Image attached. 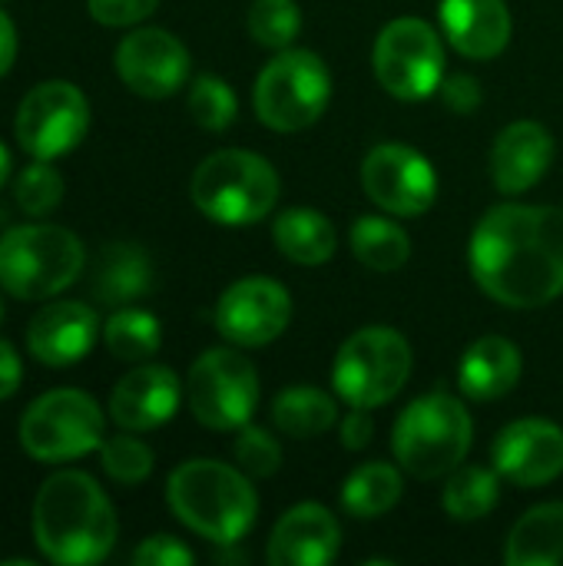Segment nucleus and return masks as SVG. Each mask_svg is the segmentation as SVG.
Masks as SVG:
<instances>
[{
	"instance_id": "obj_35",
	"label": "nucleus",
	"mask_w": 563,
	"mask_h": 566,
	"mask_svg": "<svg viewBox=\"0 0 563 566\" xmlns=\"http://www.w3.org/2000/svg\"><path fill=\"white\" fill-rule=\"evenodd\" d=\"M232 451H236L239 468L249 478H272L282 468V448L262 428H252V424L239 428V438H236V448Z\"/></svg>"
},
{
	"instance_id": "obj_33",
	"label": "nucleus",
	"mask_w": 563,
	"mask_h": 566,
	"mask_svg": "<svg viewBox=\"0 0 563 566\" xmlns=\"http://www.w3.org/2000/svg\"><path fill=\"white\" fill-rule=\"evenodd\" d=\"M236 109H239V103H236V93L226 80L199 76L189 86V113L202 129H212V133L229 129L236 123Z\"/></svg>"
},
{
	"instance_id": "obj_32",
	"label": "nucleus",
	"mask_w": 563,
	"mask_h": 566,
	"mask_svg": "<svg viewBox=\"0 0 563 566\" xmlns=\"http://www.w3.org/2000/svg\"><path fill=\"white\" fill-rule=\"evenodd\" d=\"M13 196H17V206L27 216L43 219L63 199V176L50 166V159H37L27 169H20L17 186H13Z\"/></svg>"
},
{
	"instance_id": "obj_20",
	"label": "nucleus",
	"mask_w": 563,
	"mask_h": 566,
	"mask_svg": "<svg viewBox=\"0 0 563 566\" xmlns=\"http://www.w3.org/2000/svg\"><path fill=\"white\" fill-rule=\"evenodd\" d=\"M551 163H554V136L534 119H521L501 129L494 153H491L494 182L508 196H518L538 186L544 172L551 169Z\"/></svg>"
},
{
	"instance_id": "obj_17",
	"label": "nucleus",
	"mask_w": 563,
	"mask_h": 566,
	"mask_svg": "<svg viewBox=\"0 0 563 566\" xmlns=\"http://www.w3.org/2000/svg\"><path fill=\"white\" fill-rule=\"evenodd\" d=\"M100 318L86 302H50L27 325V348L40 365L66 368L90 355Z\"/></svg>"
},
{
	"instance_id": "obj_43",
	"label": "nucleus",
	"mask_w": 563,
	"mask_h": 566,
	"mask_svg": "<svg viewBox=\"0 0 563 566\" xmlns=\"http://www.w3.org/2000/svg\"><path fill=\"white\" fill-rule=\"evenodd\" d=\"M0 322H3V298H0Z\"/></svg>"
},
{
	"instance_id": "obj_39",
	"label": "nucleus",
	"mask_w": 563,
	"mask_h": 566,
	"mask_svg": "<svg viewBox=\"0 0 563 566\" xmlns=\"http://www.w3.org/2000/svg\"><path fill=\"white\" fill-rule=\"evenodd\" d=\"M372 434H375V421H372L368 408L348 411V418L342 421V444L348 451H362V448H368Z\"/></svg>"
},
{
	"instance_id": "obj_3",
	"label": "nucleus",
	"mask_w": 563,
	"mask_h": 566,
	"mask_svg": "<svg viewBox=\"0 0 563 566\" xmlns=\"http://www.w3.org/2000/svg\"><path fill=\"white\" fill-rule=\"evenodd\" d=\"M166 501L179 524L219 547H232L236 541H242L259 514V497L246 471L209 458L179 464L169 474Z\"/></svg>"
},
{
	"instance_id": "obj_26",
	"label": "nucleus",
	"mask_w": 563,
	"mask_h": 566,
	"mask_svg": "<svg viewBox=\"0 0 563 566\" xmlns=\"http://www.w3.org/2000/svg\"><path fill=\"white\" fill-rule=\"evenodd\" d=\"M402 501V474L395 464L372 461L352 471L342 484V507L358 521H375Z\"/></svg>"
},
{
	"instance_id": "obj_34",
	"label": "nucleus",
	"mask_w": 563,
	"mask_h": 566,
	"mask_svg": "<svg viewBox=\"0 0 563 566\" xmlns=\"http://www.w3.org/2000/svg\"><path fill=\"white\" fill-rule=\"evenodd\" d=\"M100 461H103V471L116 484H126V488L143 484L153 474V451L133 434H116V438L103 441Z\"/></svg>"
},
{
	"instance_id": "obj_13",
	"label": "nucleus",
	"mask_w": 563,
	"mask_h": 566,
	"mask_svg": "<svg viewBox=\"0 0 563 566\" xmlns=\"http://www.w3.org/2000/svg\"><path fill=\"white\" fill-rule=\"evenodd\" d=\"M362 186L375 206L392 216H421L438 196V176L428 156L405 143H382L362 163Z\"/></svg>"
},
{
	"instance_id": "obj_31",
	"label": "nucleus",
	"mask_w": 563,
	"mask_h": 566,
	"mask_svg": "<svg viewBox=\"0 0 563 566\" xmlns=\"http://www.w3.org/2000/svg\"><path fill=\"white\" fill-rule=\"evenodd\" d=\"M302 30V10L295 0H256L249 10V33L265 50H289Z\"/></svg>"
},
{
	"instance_id": "obj_10",
	"label": "nucleus",
	"mask_w": 563,
	"mask_h": 566,
	"mask_svg": "<svg viewBox=\"0 0 563 566\" xmlns=\"http://www.w3.org/2000/svg\"><path fill=\"white\" fill-rule=\"evenodd\" d=\"M189 408L212 431H239L259 408V375L252 361L229 348H209L189 371Z\"/></svg>"
},
{
	"instance_id": "obj_44",
	"label": "nucleus",
	"mask_w": 563,
	"mask_h": 566,
	"mask_svg": "<svg viewBox=\"0 0 563 566\" xmlns=\"http://www.w3.org/2000/svg\"><path fill=\"white\" fill-rule=\"evenodd\" d=\"M0 226H3V212H0Z\"/></svg>"
},
{
	"instance_id": "obj_1",
	"label": "nucleus",
	"mask_w": 563,
	"mask_h": 566,
	"mask_svg": "<svg viewBox=\"0 0 563 566\" xmlns=\"http://www.w3.org/2000/svg\"><path fill=\"white\" fill-rule=\"evenodd\" d=\"M475 282L508 308H541L563 292V209L498 206L471 235Z\"/></svg>"
},
{
	"instance_id": "obj_41",
	"label": "nucleus",
	"mask_w": 563,
	"mask_h": 566,
	"mask_svg": "<svg viewBox=\"0 0 563 566\" xmlns=\"http://www.w3.org/2000/svg\"><path fill=\"white\" fill-rule=\"evenodd\" d=\"M13 56H17V30L10 17L0 10V76L13 66Z\"/></svg>"
},
{
	"instance_id": "obj_9",
	"label": "nucleus",
	"mask_w": 563,
	"mask_h": 566,
	"mask_svg": "<svg viewBox=\"0 0 563 566\" xmlns=\"http://www.w3.org/2000/svg\"><path fill=\"white\" fill-rule=\"evenodd\" d=\"M20 444L40 464L76 461L103 444V411L76 388L46 391L23 411Z\"/></svg>"
},
{
	"instance_id": "obj_19",
	"label": "nucleus",
	"mask_w": 563,
	"mask_h": 566,
	"mask_svg": "<svg viewBox=\"0 0 563 566\" xmlns=\"http://www.w3.org/2000/svg\"><path fill=\"white\" fill-rule=\"evenodd\" d=\"M342 527L322 504H299L282 514L269 541L272 566H329L338 557Z\"/></svg>"
},
{
	"instance_id": "obj_18",
	"label": "nucleus",
	"mask_w": 563,
	"mask_h": 566,
	"mask_svg": "<svg viewBox=\"0 0 563 566\" xmlns=\"http://www.w3.org/2000/svg\"><path fill=\"white\" fill-rule=\"evenodd\" d=\"M183 398L179 378L163 365H139L119 378L110 395V418L123 431H153L166 424Z\"/></svg>"
},
{
	"instance_id": "obj_24",
	"label": "nucleus",
	"mask_w": 563,
	"mask_h": 566,
	"mask_svg": "<svg viewBox=\"0 0 563 566\" xmlns=\"http://www.w3.org/2000/svg\"><path fill=\"white\" fill-rule=\"evenodd\" d=\"M511 566H563V504H541L528 511L504 547Z\"/></svg>"
},
{
	"instance_id": "obj_14",
	"label": "nucleus",
	"mask_w": 563,
	"mask_h": 566,
	"mask_svg": "<svg viewBox=\"0 0 563 566\" xmlns=\"http://www.w3.org/2000/svg\"><path fill=\"white\" fill-rule=\"evenodd\" d=\"M292 318V298L285 285L252 275L229 285L216 305V328L239 348H259L275 342Z\"/></svg>"
},
{
	"instance_id": "obj_2",
	"label": "nucleus",
	"mask_w": 563,
	"mask_h": 566,
	"mask_svg": "<svg viewBox=\"0 0 563 566\" xmlns=\"http://www.w3.org/2000/svg\"><path fill=\"white\" fill-rule=\"evenodd\" d=\"M33 541L50 564H100L116 544V511L90 474L60 471L37 491Z\"/></svg>"
},
{
	"instance_id": "obj_6",
	"label": "nucleus",
	"mask_w": 563,
	"mask_h": 566,
	"mask_svg": "<svg viewBox=\"0 0 563 566\" xmlns=\"http://www.w3.org/2000/svg\"><path fill=\"white\" fill-rule=\"evenodd\" d=\"M471 438H475V424L468 408L451 395L435 391L411 401L402 411V418L395 421L392 451L408 474L421 481H435L461 468Z\"/></svg>"
},
{
	"instance_id": "obj_8",
	"label": "nucleus",
	"mask_w": 563,
	"mask_h": 566,
	"mask_svg": "<svg viewBox=\"0 0 563 566\" xmlns=\"http://www.w3.org/2000/svg\"><path fill=\"white\" fill-rule=\"evenodd\" d=\"M332 96V76L312 50H279V56L256 80V116L275 133L312 126Z\"/></svg>"
},
{
	"instance_id": "obj_21",
	"label": "nucleus",
	"mask_w": 563,
	"mask_h": 566,
	"mask_svg": "<svg viewBox=\"0 0 563 566\" xmlns=\"http://www.w3.org/2000/svg\"><path fill=\"white\" fill-rule=\"evenodd\" d=\"M448 43L471 60H491L511 43V10L504 0H441Z\"/></svg>"
},
{
	"instance_id": "obj_29",
	"label": "nucleus",
	"mask_w": 563,
	"mask_h": 566,
	"mask_svg": "<svg viewBox=\"0 0 563 566\" xmlns=\"http://www.w3.org/2000/svg\"><path fill=\"white\" fill-rule=\"evenodd\" d=\"M103 342L110 355L119 361H146L159 352L163 332H159L156 315L143 308H119L103 325Z\"/></svg>"
},
{
	"instance_id": "obj_23",
	"label": "nucleus",
	"mask_w": 563,
	"mask_h": 566,
	"mask_svg": "<svg viewBox=\"0 0 563 566\" xmlns=\"http://www.w3.org/2000/svg\"><path fill=\"white\" fill-rule=\"evenodd\" d=\"M153 285V265L149 255L133 242H110L103 245L93 272V295L106 308H119L126 302H136Z\"/></svg>"
},
{
	"instance_id": "obj_38",
	"label": "nucleus",
	"mask_w": 563,
	"mask_h": 566,
	"mask_svg": "<svg viewBox=\"0 0 563 566\" xmlns=\"http://www.w3.org/2000/svg\"><path fill=\"white\" fill-rule=\"evenodd\" d=\"M441 93H445V103H448L455 113H475L478 103H481V86H478V80H471V76H465V73L445 80V83H441Z\"/></svg>"
},
{
	"instance_id": "obj_36",
	"label": "nucleus",
	"mask_w": 563,
	"mask_h": 566,
	"mask_svg": "<svg viewBox=\"0 0 563 566\" xmlns=\"http://www.w3.org/2000/svg\"><path fill=\"white\" fill-rule=\"evenodd\" d=\"M159 0H86L90 17L103 27H133L156 10Z\"/></svg>"
},
{
	"instance_id": "obj_16",
	"label": "nucleus",
	"mask_w": 563,
	"mask_h": 566,
	"mask_svg": "<svg viewBox=\"0 0 563 566\" xmlns=\"http://www.w3.org/2000/svg\"><path fill=\"white\" fill-rule=\"evenodd\" d=\"M494 471L518 488H544L563 474V431L554 421L524 418L494 441Z\"/></svg>"
},
{
	"instance_id": "obj_37",
	"label": "nucleus",
	"mask_w": 563,
	"mask_h": 566,
	"mask_svg": "<svg viewBox=\"0 0 563 566\" xmlns=\"http://www.w3.org/2000/svg\"><path fill=\"white\" fill-rule=\"evenodd\" d=\"M192 560H196L192 551L169 534H156L133 551L136 566H192Z\"/></svg>"
},
{
	"instance_id": "obj_42",
	"label": "nucleus",
	"mask_w": 563,
	"mask_h": 566,
	"mask_svg": "<svg viewBox=\"0 0 563 566\" xmlns=\"http://www.w3.org/2000/svg\"><path fill=\"white\" fill-rule=\"evenodd\" d=\"M7 176H10V149L0 143V186L7 182Z\"/></svg>"
},
{
	"instance_id": "obj_30",
	"label": "nucleus",
	"mask_w": 563,
	"mask_h": 566,
	"mask_svg": "<svg viewBox=\"0 0 563 566\" xmlns=\"http://www.w3.org/2000/svg\"><path fill=\"white\" fill-rule=\"evenodd\" d=\"M501 474L488 468H455L445 488V511L455 521H481L494 511L501 497Z\"/></svg>"
},
{
	"instance_id": "obj_4",
	"label": "nucleus",
	"mask_w": 563,
	"mask_h": 566,
	"mask_svg": "<svg viewBox=\"0 0 563 566\" xmlns=\"http://www.w3.org/2000/svg\"><path fill=\"white\" fill-rule=\"evenodd\" d=\"M83 242L63 226L33 222L0 235V289L13 298H53L83 275Z\"/></svg>"
},
{
	"instance_id": "obj_27",
	"label": "nucleus",
	"mask_w": 563,
	"mask_h": 566,
	"mask_svg": "<svg viewBox=\"0 0 563 566\" xmlns=\"http://www.w3.org/2000/svg\"><path fill=\"white\" fill-rule=\"evenodd\" d=\"M352 252L372 272H395L411 255L408 232L385 216H362L352 226Z\"/></svg>"
},
{
	"instance_id": "obj_12",
	"label": "nucleus",
	"mask_w": 563,
	"mask_h": 566,
	"mask_svg": "<svg viewBox=\"0 0 563 566\" xmlns=\"http://www.w3.org/2000/svg\"><path fill=\"white\" fill-rule=\"evenodd\" d=\"M90 129V103L80 86L46 80L33 86L13 116V136L33 159H56L73 153Z\"/></svg>"
},
{
	"instance_id": "obj_5",
	"label": "nucleus",
	"mask_w": 563,
	"mask_h": 566,
	"mask_svg": "<svg viewBox=\"0 0 563 566\" xmlns=\"http://www.w3.org/2000/svg\"><path fill=\"white\" fill-rule=\"evenodd\" d=\"M196 209L219 226H256L279 199V176L269 159L246 149H219L199 163L189 182Z\"/></svg>"
},
{
	"instance_id": "obj_7",
	"label": "nucleus",
	"mask_w": 563,
	"mask_h": 566,
	"mask_svg": "<svg viewBox=\"0 0 563 566\" xmlns=\"http://www.w3.org/2000/svg\"><path fill=\"white\" fill-rule=\"evenodd\" d=\"M411 375V348L388 325H368L355 332L335 355L332 385L352 408L388 405Z\"/></svg>"
},
{
	"instance_id": "obj_40",
	"label": "nucleus",
	"mask_w": 563,
	"mask_h": 566,
	"mask_svg": "<svg viewBox=\"0 0 563 566\" xmlns=\"http://www.w3.org/2000/svg\"><path fill=\"white\" fill-rule=\"evenodd\" d=\"M20 378H23V365H20V358L13 352V345L0 338V401L17 395Z\"/></svg>"
},
{
	"instance_id": "obj_22",
	"label": "nucleus",
	"mask_w": 563,
	"mask_h": 566,
	"mask_svg": "<svg viewBox=\"0 0 563 566\" xmlns=\"http://www.w3.org/2000/svg\"><path fill=\"white\" fill-rule=\"evenodd\" d=\"M521 352L501 335L475 342L458 365V388L475 401H494L521 381Z\"/></svg>"
},
{
	"instance_id": "obj_28",
	"label": "nucleus",
	"mask_w": 563,
	"mask_h": 566,
	"mask_svg": "<svg viewBox=\"0 0 563 566\" xmlns=\"http://www.w3.org/2000/svg\"><path fill=\"white\" fill-rule=\"evenodd\" d=\"M338 418L335 401L319 388H285L272 405V421L289 438H319Z\"/></svg>"
},
{
	"instance_id": "obj_25",
	"label": "nucleus",
	"mask_w": 563,
	"mask_h": 566,
	"mask_svg": "<svg viewBox=\"0 0 563 566\" xmlns=\"http://www.w3.org/2000/svg\"><path fill=\"white\" fill-rule=\"evenodd\" d=\"M275 245L295 265H322L335 255V226L315 209H289L275 219Z\"/></svg>"
},
{
	"instance_id": "obj_15",
	"label": "nucleus",
	"mask_w": 563,
	"mask_h": 566,
	"mask_svg": "<svg viewBox=\"0 0 563 566\" xmlns=\"http://www.w3.org/2000/svg\"><path fill=\"white\" fill-rule=\"evenodd\" d=\"M189 50L179 36L159 27H143L123 36L116 46V73L119 80L146 99H166L183 90L189 76Z\"/></svg>"
},
{
	"instance_id": "obj_11",
	"label": "nucleus",
	"mask_w": 563,
	"mask_h": 566,
	"mask_svg": "<svg viewBox=\"0 0 563 566\" xmlns=\"http://www.w3.org/2000/svg\"><path fill=\"white\" fill-rule=\"evenodd\" d=\"M372 63H375L378 83L395 99L418 103V99H428L435 90H441L445 46L425 20L402 17V20H392L375 40Z\"/></svg>"
}]
</instances>
